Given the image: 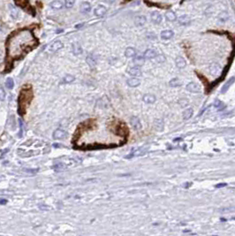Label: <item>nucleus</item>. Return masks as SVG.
I'll return each instance as SVG.
<instances>
[{
  "label": "nucleus",
  "instance_id": "bb28decb",
  "mask_svg": "<svg viewBox=\"0 0 235 236\" xmlns=\"http://www.w3.org/2000/svg\"><path fill=\"white\" fill-rule=\"evenodd\" d=\"M169 85L171 87V88H177L179 86L181 85V81L179 80V79L178 78H173L170 80V82H169Z\"/></svg>",
  "mask_w": 235,
  "mask_h": 236
},
{
  "label": "nucleus",
  "instance_id": "2eb2a0df",
  "mask_svg": "<svg viewBox=\"0 0 235 236\" xmlns=\"http://www.w3.org/2000/svg\"><path fill=\"white\" fill-rule=\"evenodd\" d=\"M175 63H176V66L178 68H185L186 66H187V62H186V60L184 58L182 57H177L176 59H175Z\"/></svg>",
  "mask_w": 235,
  "mask_h": 236
},
{
  "label": "nucleus",
  "instance_id": "aec40b11",
  "mask_svg": "<svg viewBox=\"0 0 235 236\" xmlns=\"http://www.w3.org/2000/svg\"><path fill=\"white\" fill-rule=\"evenodd\" d=\"M234 80H235V78H234V77H232L231 79H229V80L227 81V82L223 86V88H222V89H221V93H223V94L226 93V92L228 90V88L232 85V83L234 82Z\"/></svg>",
  "mask_w": 235,
  "mask_h": 236
},
{
  "label": "nucleus",
  "instance_id": "1a4fd4ad",
  "mask_svg": "<svg viewBox=\"0 0 235 236\" xmlns=\"http://www.w3.org/2000/svg\"><path fill=\"white\" fill-rule=\"evenodd\" d=\"M221 72V66L217 64V63H214L212 65H210V73L212 74V75H218L220 74Z\"/></svg>",
  "mask_w": 235,
  "mask_h": 236
},
{
  "label": "nucleus",
  "instance_id": "e433bc0d",
  "mask_svg": "<svg viewBox=\"0 0 235 236\" xmlns=\"http://www.w3.org/2000/svg\"><path fill=\"white\" fill-rule=\"evenodd\" d=\"M214 12V10H213V8H212V6H210L209 8H208V10L206 11V13H208V14H211L212 13Z\"/></svg>",
  "mask_w": 235,
  "mask_h": 236
},
{
  "label": "nucleus",
  "instance_id": "c756f323",
  "mask_svg": "<svg viewBox=\"0 0 235 236\" xmlns=\"http://www.w3.org/2000/svg\"><path fill=\"white\" fill-rule=\"evenodd\" d=\"M74 80V77L73 75H66L63 80H62V82L63 83H70L72 82V81Z\"/></svg>",
  "mask_w": 235,
  "mask_h": 236
},
{
  "label": "nucleus",
  "instance_id": "72a5a7b5",
  "mask_svg": "<svg viewBox=\"0 0 235 236\" xmlns=\"http://www.w3.org/2000/svg\"><path fill=\"white\" fill-rule=\"evenodd\" d=\"M15 2L18 5L20 6H25L27 3V0H15Z\"/></svg>",
  "mask_w": 235,
  "mask_h": 236
},
{
  "label": "nucleus",
  "instance_id": "c9c22d12",
  "mask_svg": "<svg viewBox=\"0 0 235 236\" xmlns=\"http://www.w3.org/2000/svg\"><path fill=\"white\" fill-rule=\"evenodd\" d=\"M157 58H158V59H157V61H158V62H163V61L165 60V58L163 57V55H160V56H157Z\"/></svg>",
  "mask_w": 235,
  "mask_h": 236
},
{
  "label": "nucleus",
  "instance_id": "ea45409f",
  "mask_svg": "<svg viewBox=\"0 0 235 236\" xmlns=\"http://www.w3.org/2000/svg\"><path fill=\"white\" fill-rule=\"evenodd\" d=\"M115 0H106V2L109 3V4H112V3H114Z\"/></svg>",
  "mask_w": 235,
  "mask_h": 236
},
{
  "label": "nucleus",
  "instance_id": "7ed1b4c3",
  "mask_svg": "<svg viewBox=\"0 0 235 236\" xmlns=\"http://www.w3.org/2000/svg\"><path fill=\"white\" fill-rule=\"evenodd\" d=\"M146 150H147V147H141V148H139L137 150H135V151H133L130 155H128L127 157V158H133V157H139V156H141L143 155L144 153H146Z\"/></svg>",
  "mask_w": 235,
  "mask_h": 236
},
{
  "label": "nucleus",
  "instance_id": "f257e3e1",
  "mask_svg": "<svg viewBox=\"0 0 235 236\" xmlns=\"http://www.w3.org/2000/svg\"><path fill=\"white\" fill-rule=\"evenodd\" d=\"M33 96V88L30 85H24L19 92V96L18 98V108L19 113L20 115H24L27 108L32 101Z\"/></svg>",
  "mask_w": 235,
  "mask_h": 236
},
{
  "label": "nucleus",
  "instance_id": "4be33fe9",
  "mask_svg": "<svg viewBox=\"0 0 235 236\" xmlns=\"http://www.w3.org/2000/svg\"><path fill=\"white\" fill-rule=\"evenodd\" d=\"M125 55L127 58H133V57H135L136 55V50L135 48H133V47H128L127 48L126 51H125Z\"/></svg>",
  "mask_w": 235,
  "mask_h": 236
},
{
  "label": "nucleus",
  "instance_id": "412c9836",
  "mask_svg": "<svg viewBox=\"0 0 235 236\" xmlns=\"http://www.w3.org/2000/svg\"><path fill=\"white\" fill-rule=\"evenodd\" d=\"M165 18H166V19L168 20V21H171V22L175 21V20L177 19V16H176L175 13L172 12V11H168V12H166V13H165Z\"/></svg>",
  "mask_w": 235,
  "mask_h": 236
},
{
  "label": "nucleus",
  "instance_id": "c85d7f7f",
  "mask_svg": "<svg viewBox=\"0 0 235 236\" xmlns=\"http://www.w3.org/2000/svg\"><path fill=\"white\" fill-rule=\"evenodd\" d=\"M5 86L7 88L9 89H12L13 87H14V81L12 78H8L6 80V82H5Z\"/></svg>",
  "mask_w": 235,
  "mask_h": 236
},
{
  "label": "nucleus",
  "instance_id": "b1692460",
  "mask_svg": "<svg viewBox=\"0 0 235 236\" xmlns=\"http://www.w3.org/2000/svg\"><path fill=\"white\" fill-rule=\"evenodd\" d=\"M86 61H87V63L88 64V66L90 67H95L96 65V60L93 57V55H88L86 58Z\"/></svg>",
  "mask_w": 235,
  "mask_h": 236
},
{
  "label": "nucleus",
  "instance_id": "393cba45",
  "mask_svg": "<svg viewBox=\"0 0 235 236\" xmlns=\"http://www.w3.org/2000/svg\"><path fill=\"white\" fill-rule=\"evenodd\" d=\"M193 111L192 108L186 109L183 112V119H189L193 116Z\"/></svg>",
  "mask_w": 235,
  "mask_h": 236
},
{
  "label": "nucleus",
  "instance_id": "20e7f679",
  "mask_svg": "<svg viewBox=\"0 0 235 236\" xmlns=\"http://www.w3.org/2000/svg\"><path fill=\"white\" fill-rule=\"evenodd\" d=\"M63 44L60 42V41H56V42H54L52 45H50L48 49L49 51H50V52H56V51L59 50L60 49H62L63 48Z\"/></svg>",
  "mask_w": 235,
  "mask_h": 236
},
{
  "label": "nucleus",
  "instance_id": "58836bf2",
  "mask_svg": "<svg viewBox=\"0 0 235 236\" xmlns=\"http://www.w3.org/2000/svg\"><path fill=\"white\" fill-rule=\"evenodd\" d=\"M7 202V201L5 200V199H0V204H5Z\"/></svg>",
  "mask_w": 235,
  "mask_h": 236
},
{
  "label": "nucleus",
  "instance_id": "6e6552de",
  "mask_svg": "<svg viewBox=\"0 0 235 236\" xmlns=\"http://www.w3.org/2000/svg\"><path fill=\"white\" fill-rule=\"evenodd\" d=\"M187 90L191 93H198L200 92V86L195 82H190L187 85Z\"/></svg>",
  "mask_w": 235,
  "mask_h": 236
},
{
  "label": "nucleus",
  "instance_id": "39448f33",
  "mask_svg": "<svg viewBox=\"0 0 235 236\" xmlns=\"http://www.w3.org/2000/svg\"><path fill=\"white\" fill-rule=\"evenodd\" d=\"M150 18H151V21L154 24H160L162 22V15L157 11L153 12L151 13Z\"/></svg>",
  "mask_w": 235,
  "mask_h": 236
},
{
  "label": "nucleus",
  "instance_id": "dca6fc26",
  "mask_svg": "<svg viewBox=\"0 0 235 236\" xmlns=\"http://www.w3.org/2000/svg\"><path fill=\"white\" fill-rule=\"evenodd\" d=\"M218 19L220 22L222 23H224V22H226L227 20L229 19V13L226 11H224V12H221L218 16Z\"/></svg>",
  "mask_w": 235,
  "mask_h": 236
},
{
  "label": "nucleus",
  "instance_id": "9d476101",
  "mask_svg": "<svg viewBox=\"0 0 235 236\" xmlns=\"http://www.w3.org/2000/svg\"><path fill=\"white\" fill-rule=\"evenodd\" d=\"M173 36H174V32H173L172 30H169V29L163 30V31L161 32V35H160V36L163 40H169V39L172 38Z\"/></svg>",
  "mask_w": 235,
  "mask_h": 236
},
{
  "label": "nucleus",
  "instance_id": "a878e982",
  "mask_svg": "<svg viewBox=\"0 0 235 236\" xmlns=\"http://www.w3.org/2000/svg\"><path fill=\"white\" fill-rule=\"evenodd\" d=\"M73 52L74 55H79L82 52V49H81L80 45L78 43L73 44Z\"/></svg>",
  "mask_w": 235,
  "mask_h": 236
},
{
  "label": "nucleus",
  "instance_id": "f8f14e48",
  "mask_svg": "<svg viewBox=\"0 0 235 236\" xmlns=\"http://www.w3.org/2000/svg\"><path fill=\"white\" fill-rule=\"evenodd\" d=\"M52 136H53L54 139H57V140L63 139L66 136V132L65 130H62V129H58L53 133Z\"/></svg>",
  "mask_w": 235,
  "mask_h": 236
},
{
  "label": "nucleus",
  "instance_id": "ddd939ff",
  "mask_svg": "<svg viewBox=\"0 0 235 236\" xmlns=\"http://www.w3.org/2000/svg\"><path fill=\"white\" fill-rule=\"evenodd\" d=\"M178 21L180 25H183V26H187L190 24L191 22V19L188 15H182L180 17H179L178 19Z\"/></svg>",
  "mask_w": 235,
  "mask_h": 236
},
{
  "label": "nucleus",
  "instance_id": "cd10ccee",
  "mask_svg": "<svg viewBox=\"0 0 235 236\" xmlns=\"http://www.w3.org/2000/svg\"><path fill=\"white\" fill-rule=\"evenodd\" d=\"M214 107H215L216 109H218V111H220V110H223V109L226 108V105H224L222 101L217 99L215 102H214Z\"/></svg>",
  "mask_w": 235,
  "mask_h": 236
},
{
  "label": "nucleus",
  "instance_id": "5701e85b",
  "mask_svg": "<svg viewBox=\"0 0 235 236\" xmlns=\"http://www.w3.org/2000/svg\"><path fill=\"white\" fill-rule=\"evenodd\" d=\"M63 3L59 1V0H54L52 3H50V7L52 9H56V10H59L63 8Z\"/></svg>",
  "mask_w": 235,
  "mask_h": 236
},
{
  "label": "nucleus",
  "instance_id": "f704fd0d",
  "mask_svg": "<svg viewBox=\"0 0 235 236\" xmlns=\"http://www.w3.org/2000/svg\"><path fill=\"white\" fill-rule=\"evenodd\" d=\"M10 6H11V14H12V16L14 17V18H16V17L18 16V12H17V10H16L15 8H13L12 5H10Z\"/></svg>",
  "mask_w": 235,
  "mask_h": 236
},
{
  "label": "nucleus",
  "instance_id": "0eeeda50",
  "mask_svg": "<svg viewBox=\"0 0 235 236\" xmlns=\"http://www.w3.org/2000/svg\"><path fill=\"white\" fill-rule=\"evenodd\" d=\"M107 12V9L105 6L104 5H98L96 9H95V11H94V13L96 16H98V17H103L105 15Z\"/></svg>",
  "mask_w": 235,
  "mask_h": 236
},
{
  "label": "nucleus",
  "instance_id": "473e14b6",
  "mask_svg": "<svg viewBox=\"0 0 235 236\" xmlns=\"http://www.w3.org/2000/svg\"><path fill=\"white\" fill-rule=\"evenodd\" d=\"M179 104L180 106H182V107H186V106L188 105V100H187V99H185V98L180 99V100L179 101Z\"/></svg>",
  "mask_w": 235,
  "mask_h": 236
},
{
  "label": "nucleus",
  "instance_id": "7c9ffc66",
  "mask_svg": "<svg viewBox=\"0 0 235 236\" xmlns=\"http://www.w3.org/2000/svg\"><path fill=\"white\" fill-rule=\"evenodd\" d=\"M75 3V0H65V5L67 8L73 7Z\"/></svg>",
  "mask_w": 235,
  "mask_h": 236
},
{
  "label": "nucleus",
  "instance_id": "a211bd4d",
  "mask_svg": "<svg viewBox=\"0 0 235 236\" xmlns=\"http://www.w3.org/2000/svg\"><path fill=\"white\" fill-rule=\"evenodd\" d=\"M127 84H128L129 87L135 88V87H138L141 84V80L137 78H131L127 80Z\"/></svg>",
  "mask_w": 235,
  "mask_h": 236
},
{
  "label": "nucleus",
  "instance_id": "f03ea898",
  "mask_svg": "<svg viewBox=\"0 0 235 236\" xmlns=\"http://www.w3.org/2000/svg\"><path fill=\"white\" fill-rule=\"evenodd\" d=\"M127 73H128L130 75H132V76L137 77V76H141V70L140 66H135L129 67V68L127 69Z\"/></svg>",
  "mask_w": 235,
  "mask_h": 236
},
{
  "label": "nucleus",
  "instance_id": "2f4dec72",
  "mask_svg": "<svg viewBox=\"0 0 235 236\" xmlns=\"http://www.w3.org/2000/svg\"><path fill=\"white\" fill-rule=\"evenodd\" d=\"M144 62V57H138L135 59V63H137L138 66L141 64H143Z\"/></svg>",
  "mask_w": 235,
  "mask_h": 236
},
{
  "label": "nucleus",
  "instance_id": "9b49d317",
  "mask_svg": "<svg viewBox=\"0 0 235 236\" xmlns=\"http://www.w3.org/2000/svg\"><path fill=\"white\" fill-rule=\"evenodd\" d=\"M157 56V50H155L154 49H148L145 52H144V58H148V59H151L154 58Z\"/></svg>",
  "mask_w": 235,
  "mask_h": 236
},
{
  "label": "nucleus",
  "instance_id": "4c0bfd02",
  "mask_svg": "<svg viewBox=\"0 0 235 236\" xmlns=\"http://www.w3.org/2000/svg\"><path fill=\"white\" fill-rule=\"evenodd\" d=\"M224 186H226V183H221V184H218L216 185V188H223Z\"/></svg>",
  "mask_w": 235,
  "mask_h": 236
},
{
  "label": "nucleus",
  "instance_id": "6ab92c4d",
  "mask_svg": "<svg viewBox=\"0 0 235 236\" xmlns=\"http://www.w3.org/2000/svg\"><path fill=\"white\" fill-rule=\"evenodd\" d=\"M142 100H143V102H145L146 104H153V103L156 102V97L154 95L147 94V95L143 96Z\"/></svg>",
  "mask_w": 235,
  "mask_h": 236
},
{
  "label": "nucleus",
  "instance_id": "4468645a",
  "mask_svg": "<svg viewBox=\"0 0 235 236\" xmlns=\"http://www.w3.org/2000/svg\"><path fill=\"white\" fill-rule=\"evenodd\" d=\"M146 17L143 16V15H140V16H137L135 17V24L137 26V27H142L143 25H145L146 23Z\"/></svg>",
  "mask_w": 235,
  "mask_h": 236
},
{
  "label": "nucleus",
  "instance_id": "f3484780",
  "mask_svg": "<svg viewBox=\"0 0 235 236\" xmlns=\"http://www.w3.org/2000/svg\"><path fill=\"white\" fill-rule=\"evenodd\" d=\"M91 10V5L88 2H83L82 4L80 5V12L86 14V13H88Z\"/></svg>",
  "mask_w": 235,
  "mask_h": 236
},
{
  "label": "nucleus",
  "instance_id": "423d86ee",
  "mask_svg": "<svg viewBox=\"0 0 235 236\" xmlns=\"http://www.w3.org/2000/svg\"><path fill=\"white\" fill-rule=\"evenodd\" d=\"M130 123L131 125L133 126L135 129L136 130H141V123L139 119V118L135 117V116H133L131 119H130Z\"/></svg>",
  "mask_w": 235,
  "mask_h": 236
}]
</instances>
